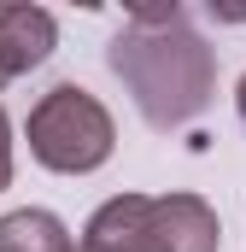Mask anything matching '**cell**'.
I'll list each match as a JSON object with an SVG mask.
<instances>
[{"label": "cell", "instance_id": "cell-1", "mask_svg": "<svg viewBox=\"0 0 246 252\" xmlns=\"http://www.w3.org/2000/svg\"><path fill=\"white\" fill-rule=\"evenodd\" d=\"M106 64L123 88L135 94L141 118L153 129H182L211 106L217 88V59L193 35L182 6H135L129 30L112 35Z\"/></svg>", "mask_w": 246, "mask_h": 252}, {"label": "cell", "instance_id": "cell-2", "mask_svg": "<svg viewBox=\"0 0 246 252\" xmlns=\"http://www.w3.org/2000/svg\"><path fill=\"white\" fill-rule=\"evenodd\" d=\"M112 141H118L112 112H106L88 88H76V82H59V88L41 94L35 112H30V153H35L47 170H59V176H88V170H100V164L112 158Z\"/></svg>", "mask_w": 246, "mask_h": 252}, {"label": "cell", "instance_id": "cell-3", "mask_svg": "<svg viewBox=\"0 0 246 252\" xmlns=\"http://www.w3.org/2000/svg\"><path fill=\"white\" fill-rule=\"evenodd\" d=\"M217 211L199 193H164L147 211L141 252H217Z\"/></svg>", "mask_w": 246, "mask_h": 252}, {"label": "cell", "instance_id": "cell-4", "mask_svg": "<svg viewBox=\"0 0 246 252\" xmlns=\"http://www.w3.org/2000/svg\"><path fill=\"white\" fill-rule=\"evenodd\" d=\"M53 41H59V30L41 6H0V59H6L12 76L35 70L53 53Z\"/></svg>", "mask_w": 246, "mask_h": 252}, {"label": "cell", "instance_id": "cell-5", "mask_svg": "<svg viewBox=\"0 0 246 252\" xmlns=\"http://www.w3.org/2000/svg\"><path fill=\"white\" fill-rule=\"evenodd\" d=\"M147 211H153V199H147V193H118V199H106V205L88 217L82 247H94V252H141Z\"/></svg>", "mask_w": 246, "mask_h": 252}, {"label": "cell", "instance_id": "cell-6", "mask_svg": "<svg viewBox=\"0 0 246 252\" xmlns=\"http://www.w3.org/2000/svg\"><path fill=\"white\" fill-rule=\"evenodd\" d=\"M0 252H76L70 247V229H64L53 211H6L0 217Z\"/></svg>", "mask_w": 246, "mask_h": 252}, {"label": "cell", "instance_id": "cell-7", "mask_svg": "<svg viewBox=\"0 0 246 252\" xmlns=\"http://www.w3.org/2000/svg\"><path fill=\"white\" fill-rule=\"evenodd\" d=\"M12 182V129H6V112H0V188Z\"/></svg>", "mask_w": 246, "mask_h": 252}, {"label": "cell", "instance_id": "cell-8", "mask_svg": "<svg viewBox=\"0 0 246 252\" xmlns=\"http://www.w3.org/2000/svg\"><path fill=\"white\" fill-rule=\"evenodd\" d=\"M235 106H241V124H246V76H241V94H235Z\"/></svg>", "mask_w": 246, "mask_h": 252}, {"label": "cell", "instance_id": "cell-9", "mask_svg": "<svg viewBox=\"0 0 246 252\" xmlns=\"http://www.w3.org/2000/svg\"><path fill=\"white\" fill-rule=\"evenodd\" d=\"M6 82H12V70H6V59H0V88H6Z\"/></svg>", "mask_w": 246, "mask_h": 252}, {"label": "cell", "instance_id": "cell-10", "mask_svg": "<svg viewBox=\"0 0 246 252\" xmlns=\"http://www.w3.org/2000/svg\"><path fill=\"white\" fill-rule=\"evenodd\" d=\"M76 252H94V247H76Z\"/></svg>", "mask_w": 246, "mask_h": 252}]
</instances>
